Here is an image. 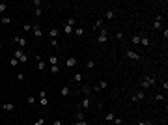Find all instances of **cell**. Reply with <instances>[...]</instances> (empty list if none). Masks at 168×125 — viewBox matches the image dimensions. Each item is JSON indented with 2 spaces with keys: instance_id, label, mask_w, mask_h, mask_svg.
Wrapping results in <instances>:
<instances>
[{
  "instance_id": "cell-25",
  "label": "cell",
  "mask_w": 168,
  "mask_h": 125,
  "mask_svg": "<svg viewBox=\"0 0 168 125\" xmlns=\"http://www.w3.org/2000/svg\"><path fill=\"white\" fill-rule=\"evenodd\" d=\"M9 63H11V65H19V63H21V62H19V60H17L15 56H13V58L9 60Z\"/></svg>"
},
{
  "instance_id": "cell-7",
  "label": "cell",
  "mask_w": 168,
  "mask_h": 125,
  "mask_svg": "<svg viewBox=\"0 0 168 125\" xmlns=\"http://www.w3.org/2000/svg\"><path fill=\"white\" fill-rule=\"evenodd\" d=\"M13 39H15V43L21 47V49H24V47H26V39H24V38H21V36H15Z\"/></svg>"
},
{
  "instance_id": "cell-21",
  "label": "cell",
  "mask_w": 168,
  "mask_h": 125,
  "mask_svg": "<svg viewBox=\"0 0 168 125\" xmlns=\"http://www.w3.org/2000/svg\"><path fill=\"white\" fill-rule=\"evenodd\" d=\"M38 69L39 71H45V62H43V60H39V62H38Z\"/></svg>"
},
{
  "instance_id": "cell-23",
  "label": "cell",
  "mask_w": 168,
  "mask_h": 125,
  "mask_svg": "<svg viewBox=\"0 0 168 125\" xmlns=\"http://www.w3.org/2000/svg\"><path fill=\"white\" fill-rule=\"evenodd\" d=\"M6 8H8V4H6V2H0V13H4Z\"/></svg>"
},
{
  "instance_id": "cell-34",
  "label": "cell",
  "mask_w": 168,
  "mask_h": 125,
  "mask_svg": "<svg viewBox=\"0 0 168 125\" xmlns=\"http://www.w3.org/2000/svg\"><path fill=\"white\" fill-rule=\"evenodd\" d=\"M75 36H84V30L82 28H77L75 30Z\"/></svg>"
},
{
  "instance_id": "cell-16",
  "label": "cell",
  "mask_w": 168,
  "mask_h": 125,
  "mask_svg": "<svg viewBox=\"0 0 168 125\" xmlns=\"http://www.w3.org/2000/svg\"><path fill=\"white\" fill-rule=\"evenodd\" d=\"M63 34H67V36H69V34H73V26L65 24V26H63Z\"/></svg>"
},
{
  "instance_id": "cell-47",
  "label": "cell",
  "mask_w": 168,
  "mask_h": 125,
  "mask_svg": "<svg viewBox=\"0 0 168 125\" xmlns=\"http://www.w3.org/2000/svg\"><path fill=\"white\" fill-rule=\"evenodd\" d=\"M0 50H2V45H0Z\"/></svg>"
},
{
  "instance_id": "cell-10",
  "label": "cell",
  "mask_w": 168,
  "mask_h": 125,
  "mask_svg": "<svg viewBox=\"0 0 168 125\" xmlns=\"http://www.w3.org/2000/svg\"><path fill=\"white\" fill-rule=\"evenodd\" d=\"M58 34H60L58 28H50V30H49V38H50V39H56V38H58Z\"/></svg>"
},
{
  "instance_id": "cell-41",
  "label": "cell",
  "mask_w": 168,
  "mask_h": 125,
  "mask_svg": "<svg viewBox=\"0 0 168 125\" xmlns=\"http://www.w3.org/2000/svg\"><path fill=\"white\" fill-rule=\"evenodd\" d=\"M22 28H24V32H32V26H30V24H24Z\"/></svg>"
},
{
  "instance_id": "cell-36",
  "label": "cell",
  "mask_w": 168,
  "mask_h": 125,
  "mask_svg": "<svg viewBox=\"0 0 168 125\" xmlns=\"http://www.w3.org/2000/svg\"><path fill=\"white\" fill-rule=\"evenodd\" d=\"M77 120H84V112L80 110V112H77Z\"/></svg>"
},
{
  "instance_id": "cell-1",
  "label": "cell",
  "mask_w": 168,
  "mask_h": 125,
  "mask_svg": "<svg viewBox=\"0 0 168 125\" xmlns=\"http://www.w3.org/2000/svg\"><path fill=\"white\" fill-rule=\"evenodd\" d=\"M15 58H17V60H19V62H21V63H24V62H26V60H28V58H26V54H24V50H22V49H19V50H15Z\"/></svg>"
},
{
  "instance_id": "cell-13",
  "label": "cell",
  "mask_w": 168,
  "mask_h": 125,
  "mask_svg": "<svg viewBox=\"0 0 168 125\" xmlns=\"http://www.w3.org/2000/svg\"><path fill=\"white\" fill-rule=\"evenodd\" d=\"M140 45L149 47V38H144V36H140Z\"/></svg>"
},
{
  "instance_id": "cell-17",
  "label": "cell",
  "mask_w": 168,
  "mask_h": 125,
  "mask_svg": "<svg viewBox=\"0 0 168 125\" xmlns=\"http://www.w3.org/2000/svg\"><path fill=\"white\" fill-rule=\"evenodd\" d=\"M39 103H41V106H47V104H49V99H47V95L39 97Z\"/></svg>"
},
{
  "instance_id": "cell-32",
  "label": "cell",
  "mask_w": 168,
  "mask_h": 125,
  "mask_svg": "<svg viewBox=\"0 0 168 125\" xmlns=\"http://www.w3.org/2000/svg\"><path fill=\"white\" fill-rule=\"evenodd\" d=\"M133 43H134V45H138V43H140V36H133Z\"/></svg>"
},
{
  "instance_id": "cell-31",
  "label": "cell",
  "mask_w": 168,
  "mask_h": 125,
  "mask_svg": "<svg viewBox=\"0 0 168 125\" xmlns=\"http://www.w3.org/2000/svg\"><path fill=\"white\" fill-rule=\"evenodd\" d=\"M34 15H36V17L41 15V8H34Z\"/></svg>"
},
{
  "instance_id": "cell-9",
  "label": "cell",
  "mask_w": 168,
  "mask_h": 125,
  "mask_svg": "<svg viewBox=\"0 0 168 125\" xmlns=\"http://www.w3.org/2000/svg\"><path fill=\"white\" fill-rule=\"evenodd\" d=\"M161 21H163V17H161V15H157V17H155V21H153V28H157V30H159L161 26H163V22H161Z\"/></svg>"
},
{
  "instance_id": "cell-29",
  "label": "cell",
  "mask_w": 168,
  "mask_h": 125,
  "mask_svg": "<svg viewBox=\"0 0 168 125\" xmlns=\"http://www.w3.org/2000/svg\"><path fill=\"white\" fill-rule=\"evenodd\" d=\"M65 24L73 26V24H75V19H73V17H69V19H67V21H65Z\"/></svg>"
},
{
  "instance_id": "cell-44",
  "label": "cell",
  "mask_w": 168,
  "mask_h": 125,
  "mask_svg": "<svg viewBox=\"0 0 168 125\" xmlns=\"http://www.w3.org/2000/svg\"><path fill=\"white\" fill-rule=\"evenodd\" d=\"M52 125H63V121L62 120H54V121H52Z\"/></svg>"
},
{
  "instance_id": "cell-39",
  "label": "cell",
  "mask_w": 168,
  "mask_h": 125,
  "mask_svg": "<svg viewBox=\"0 0 168 125\" xmlns=\"http://www.w3.org/2000/svg\"><path fill=\"white\" fill-rule=\"evenodd\" d=\"M50 73H58V65H50Z\"/></svg>"
},
{
  "instance_id": "cell-6",
  "label": "cell",
  "mask_w": 168,
  "mask_h": 125,
  "mask_svg": "<svg viewBox=\"0 0 168 125\" xmlns=\"http://www.w3.org/2000/svg\"><path fill=\"white\" fill-rule=\"evenodd\" d=\"M144 97H146V93H144V90H140V92H136V93H134L133 97H131V99H133L134 103H136V101H142Z\"/></svg>"
},
{
  "instance_id": "cell-4",
  "label": "cell",
  "mask_w": 168,
  "mask_h": 125,
  "mask_svg": "<svg viewBox=\"0 0 168 125\" xmlns=\"http://www.w3.org/2000/svg\"><path fill=\"white\" fill-rule=\"evenodd\" d=\"M90 106H92V99H90V97H84L82 103H80V108H82V110H88Z\"/></svg>"
},
{
  "instance_id": "cell-46",
  "label": "cell",
  "mask_w": 168,
  "mask_h": 125,
  "mask_svg": "<svg viewBox=\"0 0 168 125\" xmlns=\"http://www.w3.org/2000/svg\"><path fill=\"white\" fill-rule=\"evenodd\" d=\"M164 99V95H161V93H159V95H155V101H163Z\"/></svg>"
},
{
  "instance_id": "cell-12",
  "label": "cell",
  "mask_w": 168,
  "mask_h": 125,
  "mask_svg": "<svg viewBox=\"0 0 168 125\" xmlns=\"http://www.w3.org/2000/svg\"><path fill=\"white\" fill-rule=\"evenodd\" d=\"M69 93H71V88H69V86H63L62 90H60V95H63V97H67Z\"/></svg>"
},
{
  "instance_id": "cell-33",
  "label": "cell",
  "mask_w": 168,
  "mask_h": 125,
  "mask_svg": "<svg viewBox=\"0 0 168 125\" xmlns=\"http://www.w3.org/2000/svg\"><path fill=\"white\" fill-rule=\"evenodd\" d=\"M114 123H116V125H123V120H122V118H114Z\"/></svg>"
},
{
  "instance_id": "cell-26",
  "label": "cell",
  "mask_w": 168,
  "mask_h": 125,
  "mask_svg": "<svg viewBox=\"0 0 168 125\" xmlns=\"http://www.w3.org/2000/svg\"><path fill=\"white\" fill-rule=\"evenodd\" d=\"M73 80H75V82H80V80H82V75H80V73H75V79Z\"/></svg>"
},
{
  "instance_id": "cell-27",
  "label": "cell",
  "mask_w": 168,
  "mask_h": 125,
  "mask_svg": "<svg viewBox=\"0 0 168 125\" xmlns=\"http://www.w3.org/2000/svg\"><path fill=\"white\" fill-rule=\"evenodd\" d=\"M75 125H88V121H86V120H77Z\"/></svg>"
},
{
  "instance_id": "cell-42",
  "label": "cell",
  "mask_w": 168,
  "mask_h": 125,
  "mask_svg": "<svg viewBox=\"0 0 168 125\" xmlns=\"http://www.w3.org/2000/svg\"><path fill=\"white\" fill-rule=\"evenodd\" d=\"M138 125H153V121H146V120H144V121H140Z\"/></svg>"
},
{
  "instance_id": "cell-45",
  "label": "cell",
  "mask_w": 168,
  "mask_h": 125,
  "mask_svg": "<svg viewBox=\"0 0 168 125\" xmlns=\"http://www.w3.org/2000/svg\"><path fill=\"white\" fill-rule=\"evenodd\" d=\"M17 80H24V73H19V75H17Z\"/></svg>"
},
{
  "instance_id": "cell-3",
  "label": "cell",
  "mask_w": 168,
  "mask_h": 125,
  "mask_svg": "<svg viewBox=\"0 0 168 125\" xmlns=\"http://www.w3.org/2000/svg\"><path fill=\"white\" fill-rule=\"evenodd\" d=\"M106 39H108V32H106V30H101V34L97 36V43H106Z\"/></svg>"
},
{
  "instance_id": "cell-28",
  "label": "cell",
  "mask_w": 168,
  "mask_h": 125,
  "mask_svg": "<svg viewBox=\"0 0 168 125\" xmlns=\"http://www.w3.org/2000/svg\"><path fill=\"white\" fill-rule=\"evenodd\" d=\"M26 101H28V104H34V103H36V97H34V95H28V99H26Z\"/></svg>"
},
{
  "instance_id": "cell-8",
  "label": "cell",
  "mask_w": 168,
  "mask_h": 125,
  "mask_svg": "<svg viewBox=\"0 0 168 125\" xmlns=\"http://www.w3.org/2000/svg\"><path fill=\"white\" fill-rule=\"evenodd\" d=\"M125 54H127V58H131V60H134V62H138V60H140V56H138V54H136V52H134V50H127Z\"/></svg>"
},
{
  "instance_id": "cell-14",
  "label": "cell",
  "mask_w": 168,
  "mask_h": 125,
  "mask_svg": "<svg viewBox=\"0 0 168 125\" xmlns=\"http://www.w3.org/2000/svg\"><path fill=\"white\" fill-rule=\"evenodd\" d=\"M0 22H2V24H11V17L4 15V17H2V19H0Z\"/></svg>"
},
{
  "instance_id": "cell-5",
  "label": "cell",
  "mask_w": 168,
  "mask_h": 125,
  "mask_svg": "<svg viewBox=\"0 0 168 125\" xmlns=\"http://www.w3.org/2000/svg\"><path fill=\"white\" fill-rule=\"evenodd\" d=\"M32 34H34V38H41V36H43V32H41V28H39V24H34L32 26Z\"/></svg>"
},
{
  "instance_id": "cell-2",
  "label": "cell",
  "mask_w": 168,
  "mask_h": 125,
  "mask_svg": "<svg viewBox=\"0 0 168 125\" xmlns=\"http://www.w3.org/2000/svg\"><path fill=\"white\" fill-rule=\"evenodd\" d=\"M153 84H155V79H153V77H147V79L142 80V84H140V86H142V90H146V88L153 86Z\"/></svg>"
},
{
  "instance_id": "cell-37",
  "label": "cell",
  "mask_w": 168,
  "mask_h": 125,
  "mask_svg": "<svg viewBox=\"0 0 168 125\" xmlns=\"http://www.w3.org/2000/svg\"><path fill=\"white\" fill-rule=\"evenodd\" d=\"M34 125H45V120H43V118H39V120L36 121V123H34Z\"/></svg>"
},
{
  "instance_id": "cell-11",
  "label": "cell",
  "mask_w": 168,
  "mask_h": 125,
  "mask_svg": "<svg viewBox=\"0 0 168 125\" xmlns=\"http://www.w3.org/2000/svg\"><path fill=\"white\" fill-rule=\"evenodd\" d=\"M65 65H67V67L77 65V58H75V56H69V58H67V62H65Z\"/></svg>"
},
{
  "instance_id": "cell-18",
  "label": "cell",
  "mask_w": 168,
  "mask_h": 125,
  "mask_svg": "<svg viewBox=\"0 0 168 125\" xmlns=\"http://www.w3.org/2000/svg\"><path fill=\"white\" fill-rule=\"evenodd\" d=\"M49 63L50 65H56V63H58V58H56V56H49Z\"/></svg>"
},
{
  "instance_id": "cell-43",
  "label": "cell",
  "mask_w": 168,
  "mask_h": 125,
  "mask_svg": "<svg viewBox=\"0 0 168 125\" xmlns=\"http://www.w3.org/2000/svg\"><path fill=\"white\" fill-rule=\"evenodd\" d=\"M32 4H34V6H36V8H39V6H41V0H34Z\"/></svg>"
},
{
  "instance_id": "cell-35",
  "label": "cell",
  "mask_w": 168,
  "mask_h": 125,
  "mask_svg": "<svg viewBox=\"0 0 168 125\" xmlns=\"http://www.w3.org/2000/svg\"><path fill=\"white\" fill-rule=\"evenodd\" d=\"M86 67H88V69H93V67H95V63H93V62H92V60H90V62H88V63H86Z\"/></svg>"
},
{
  "instance_id": "cell-20",
  "label": "cell",
  "mask_w": 168,
  "mask_h": 125,
  "mask_svg": "<svg viewBox=\"0 0 168 125\" xmlns=\"http://www.w3.org/2000/svg\"><path fill=\"white\" fill-rule=\"evenodd\" d=\"M114 118H116V116H114V112H108V114L105 116V120H106V121H114Z\"/></svg>"
},
{
  "instance_id": "cell-40",
  "label": "cell",
  "mask_w": 168,
  "mask_h": 125,
  "mask_svg": "<svg viewBox=\"0 0 168 125\" xmlns=\"http://www.w3.org/2000/svg\"><path fill=\"white\" fill-rule=\"evenodd\" d=\"M82 92H84V93H90V92H92V88H90V86H84Z\"/></svg>"
},
{
  "instance_id": "cell-30",
  "label": "cell",
  "mask_w": 168,
  "mask_h": 125,
  "mask_svg": "<svg viewBox=\"0 0 168 125\" xmlns=\"http://www.w3.org/2000/svg\"><path fill=\"white\" fill-rule=\"evenodd\" d=\"M116 39H118V41H122V39H123V34L120 32V30H118V32H116Z\"/></svg>"
},
{
  "instance_id": "cell-15",
  "label": "cell",
  "mask_w": 168,
  "mask_h": 125,
  "mask_svg": "<svg viewBox=\"0 0 168 125\" xmlns=\"http://www.w3.org/2000/svg\"><path fill=\"white\" fill-rule=\"evenodd\" d=\"M105 17H106V19H108V21H112L114 17H116V13H114V11H112V9H108V11H106V13H105Z\"/></svg>"
},
{
  "instance_id": "cell-38",
  "label": "cell",
  "mask_w": 168,
  "mask_h": 125,
  "mask_svg": "<svg viewBox=\"0 0 168 125\" xmlns=\"http://www.w3.org/2000/svg\"><path fill=\"white\" fill-rule=\"evenodd\" d=\"M101 24H103V21H95V24H93V28H95V30H97V28H101Z\"/></svg>"
},
{
  "instance_id": "cell-19",
  "label": "cell",
  "mask_w": 168,
  "mask_h": 125,
  "mask_svg": "<svg viewBox=\"0 0 168 125\" xmlns=\"http://www.w3.org/2000/svg\"><path fill=\"white\" fill-rule=\"evenodd\" d=\"M106 84H108L106 80H99V84H95V86L99 88V90H103V88H106Z\"/></svg>"
},
{
  "instance_id": "cell-22",
  "label": "cell",
  "mask_w": 168,
  "mask_h": 125,
  "mask_svg": "<svg viewBox=\"0 0 168 125\" xmlns=\"http://www.w3.org/2000/svg\"><path fill=\"white\" fill-rule=\"evenodd\" d=\"M2 108H4V110H13V104L11 103H6V104H2Z\"/></svg>"
},
{
  "instance_id": "cell-24",
  "label": "cell",
  "mask_w": 168,
  "mask_h": 125,
  "mask_svg": "<svg viewBox=\"0 0 168 125\" xmlns=\"http://www.w3.org/2000/svg\"><path fill=\"white\" fill-rule=\"evenodd\" d=\"M49 43H50V47H54V49H58V41H56V39H49Z\"/></svg>"
}]
</instances>
